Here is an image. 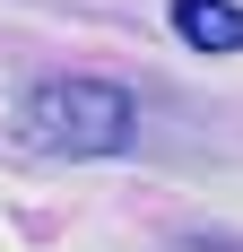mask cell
I'll list each match as a JSON object with an SVG mask.
<instances>
[{"label":"cell","mask_w":243,"mask_h":252,"mask_svg":"<svg viewBox=\"0 0 243 252\" xmlns=\"http://www.w3.org/2000/svg\"><path fill=\"white\" fill-rule=\"evenodd\" d=\"M130 139H139V104L113 78H44L18 96L26 157H122Z\"/></svg>","instance_id":"6da1fadb"},{"label":"cell","mask_w":243,"mask_h":252,"mask_svg":"<svg viewBox=\"0 0 243 252\" xmlns=\"http://www.w3.org/2000/svg\"><path fill=\"white\" fill-rule=\"evenodd\" d=\"M174 35H182V44L191 52H243V9L235 0H174Z\"/></svg>","instance_id":"7a4b0ae2"}]
</instances>
